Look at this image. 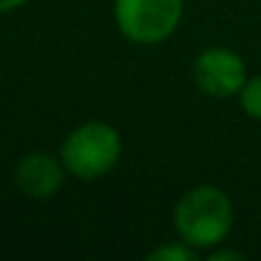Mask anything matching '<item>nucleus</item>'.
<instances>
[{
    "instance_id": "obj_1",
    "label": "nucleus",
    "mask_w": 261,
    "mask_h": 261,
    "mask_svg": "<svg viewBox=\"0 0 261 261\" xmlns=\"http://www.w3.org/2000/svg\"><path fill=\"white\" fill-rule=\"evenodd\" d=\"M236 207L225 190L215 185H195L174 202V236L200 253L223 246L233 230Z\"/></svg>"
},
{
    "instance_id": "obj_2",
    "label": "nucleus",
    "mask_w": 261,
    "mask_h": 261,
    "mask_svg": "<svg viewBox=\"0 0 261 261\" xmlns=\"http://www.w3.org/2000/svg\"><path fill=\"white\" fill-rule=\"evenodd\" d=\"M123 156V136L108 120H85L59 146V159L74 179L95 182L110 174Z\"/></svg>"
},
{
    "instance_id": "obj_3",
    "label": "nucleus",
    "mask_w": 261,
    "mask_h": 261,
    "mask_svg": "<svg viewBox=\"0 0 261 261\" xmlns=\"http://www.w3.org/2000/svg\"><path fill=\"white\" fill-rule=\"evenodd\" d=\"M185 0H113V21L120 36L136 46H159L177 34Z\"/></svg>"
},
{
    "instance_id": "obj_4",
    "label": "nucleus",
    "mask_w": 261,
    "mask_h": 261,
    "mask_svg": "<svg viewBox=\"0 0 261 261\" xmlns=\"http://www.w3.org/2000/svg\"><path fill=\"white\" fill-rule=\"evenodd\" d=\"M246 80H248L246 62L236 49L207 46L192 62V82L207 97L215 100L236 97Z\"/></svg>"
},
{
    "instance_id": "obj_5",
    "label": "nucleus",
    "mask_w": 261,
    "mask_h": 261,
    "mask_svg": "<svg viewBox=\"0 0 261 261\" xmlns=\"http://www.w3.org/2000/svg\"><path fill=\"white\" fill-rule=\"evenodd\" d=\"M67 169L59 156L49 151H29L18 159L13 182L18 192L29 200H51L64 187Z\"/></svg>"
},
{
    "instance_id": "obj_6",
    "label": "nucleus",
    "mask_w": 261,
    "mask_h": 261,
    "mask_svg": "<svg viewBox=\"0 0 261 261\" xmlns=\"http://www.w3.org/2000/svg\"><path fill=\"white\" fill-rule=\"evenodd\" d=\"M197 258H200V251H195L192 246H187L179 238L167 241L146 253V261H197Z\"/></svg>"
},
{
    "instance_id": "obj_7",
    "label": "nucleus",
    "mask_w": 261,
    "mask_h": 261,
    "mask_svg": "<svg viewBox=\"0 0 261 261\" xmlns=\"http://www.w3.org/2000/svg\"><path fill=\"white\" fill-rule=\"evenodd\" d=\"M238 100V108L251 118V120H258L261 123V74H253L243 82L241 92L236 95Z\"/></svg>"
},
{
    "instance_id": "obj_8",
    "label": "nucleus",
    "mask_w": 261,
    "mask_h": 261,
    "mask_svg": "<svg viewBox=\"0 0 261 261\" xmlns=\"http://www.w3.org/2000/svg\"><path fill=\"white\" fill-rule=\"evenodd\" d=\"M207 258L210 261H243L246 256L241 253V251H225V248H213V251H207Z\"/></svg>"
},
{
    "instance_id": "obj_9",
    "label": "nucleus",
    "mask_w": 261,
    "mask_h": 261,
    "mask_svg": "<svg viewBox=\"0 0 261 261\" xmlns=\"http://www.w3.org/2000/svg\"><path fill=\"white\" fill-rule=\"evenodd\" d=\"M29 0H0V13H13L18 8H23Z\"/></svg>"
}]
</instances>
